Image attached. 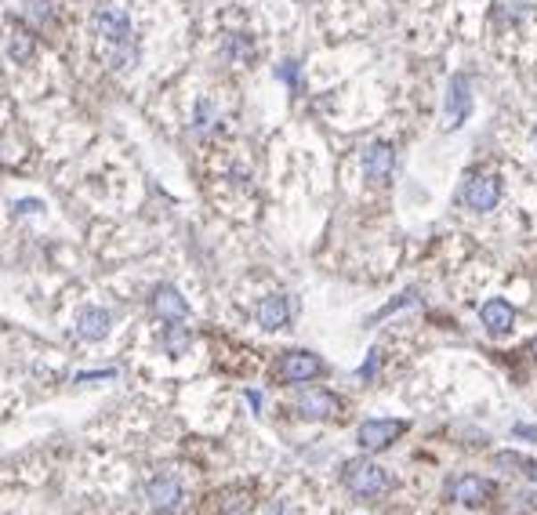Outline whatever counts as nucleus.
Returning <instances> with one entry per match:
<instances>
[{
    "mask_svg": "<svg viewBox=\"0 0 537 515\" xmlns=\"http://www.w3.org/2000/svg\"><path fill=\"white\" fill-rule=\"evenodd\" d=\"M342 483L349 494L356 497H382L389 490V472L382 465L367 461V457H359V461H349L345 472H342Z\"/></svg>",
    "mask_w": 537,
    "mask_h": 515,
    "instance_id": "obj_1",
    "label": "nucleus"
},
{
    "mask_svg": "<svg viewBox=\"0 0 537 515\" xmlns=\"http://www.w3.org/2000/svg\"><path fill=\"white\" fill-rule=\"evenodd\" d=\"M461 200L468 211H494L501 200V179L498 175H472L461 189Z\"/></svg>",
    "mask_w": 537,
    "mask_h": 515,
    "instance_id": "obj_6",
    "label": "nucleus"
},
{
    "mask_svg": "<svg viewBox=\"0 0 537 515\" xmlns=\"http://www.w3.org/2000/svg\"><path fill=\"white\" fill-rule=\"evenodd\" d=\"M479 320H483V327H487V334L501 337V334H508L516 327V309L508 302H501V298H491V302H483Z\"/></svg>",
    "mask_w": 537,
    "mask_h": 515,
    "instance_id": "obj_12",
    "label": "nucleus"
},
{
    "mask_svg": "<svg viewBox=\"0 0 537 515\" xmlns=\"http://www.w3.org/2000/svg\"><path fill=\"white\" fill-rule=\"evenodd\" d=\"M338 395H331L327 388H305V392H298V399H294V411L302 414V418H309V421H319V418H331V414H338Z\"/></svg>",
    "mask_w": 537,
    "mask_h": 515,
    "instance_id": "obj_11",
    "label": "nucleus"
},
{
    "mask_svg": "<svg viewBox=\"0 0 537 515\" xmlns=\"http://www.w3.org/2000/svg\"><path fill=\"white\" fill-rule=\"evenodd\" d=\"M277 374H280V381H287V385H305V381H312V378L324 374V360H319L316 353H305V349H291V353H284Z\"/></svg>",
    "mask_w": 537,
    "mask_h": 515,
    "instance_id": "obj_4",
    "label": "nucleus"
},
{
    "mask_svg": "<svg viewBox=\"0 0 537 515\" xmlns=\"http://www.w3.org/2000/svg\"><path fill=\"white\" fill-rule=\"evenodd\" d=\"M189 345H193L189 327H186V323H168V330H164V349H168V356H186Z\"/></svg>",
    "mask_w": 537,
    "mask_h": 515,
    "instance_id": "obj_18",
    "label": "nucleus"
},
{
    "mask_svg": "<svg viewBox=\"0 0 537 515\" xmlns=\"http://www.w3.org/2000/svg\"><path fill=\"white\" fill-rule=\"evenodd\" d=\"M407 432V421H392V418H374V421H363L359 432H356V443L359 450L367 453H378L385 446H392L400 436Z\"/></svg>",
    "mask_w": 537,
    "mask_h": 515,
    "instance_id": "obj_3",
    "label": "nucleus"
},
{
    "mask_svg": "<svg viewBox=\"0 0 537 515\" xmlns=\"http://www.w3.org/2000/svg\"><path fill=\"white\" fill-rule=\"evenodd\" d=\"M530 479H533V483H537V461H533V465H530Z\"/></svg>",
    "mask_w": 537,
    "mask_h": 515,
    "instance_id": "obj_25",
    "label": "nucleus"
},
{
    "mask_svg": "<svg viewBox=\"0 0 537 515\" xmlns=\"http://www.w3.org/2000/svg\"><path fill=\"white\" fill-rule=\"evenodd\" d=\"M29 15L37 22H47L51 19V0H29Z\"/></svg>",
    "mask_w": 537,
    "mask_h": 515,
    "instance_id": "obj_21",
    "label": "nucleus"
},
{
    "mask_svg": "<svg viewBox=\"0 0 537 515\" xmlns=\"http://www.w3.org/2000/svg\"><path fill=\"white\" fill-rule=\"evenodd\" d=\"M530 353H533V360H537V337H533V345H530Z\"/></svg>",
    "mask_w": 537,
    "mask_h": 515,
    "instance_id": "obj_26",
    "label": "nucleus"
},
{
    "mask_svg": "<svg viewBox=\"0 0 537 515\" xmlns=\"http://www.w3.org/2000/svg\"><path fill=\"white\" fill-rule=\"evenodd\" d=\"M277 77H280V80H287V84L298 91V62H284V66L277 70Z\"/></svg>",
    "mask_w": 537,
    "mask_h": 515,
    "instance_id": "obj_22",
    "label": "nucleus"
},
{
    "mask_svg": "<svg viewBox=\"0 0 537 515\" xmlns=\"http://www.w3.org/2000/svg\"><path fill=\"white\" fill-rule=\"evenodd\" d=\"M211 124H214V105H211L207 98H200V102H196V112H193V128L203 131V128H211Z\"/></svg>",
    "mask_w": 537,
    "mask_h": 515,
    "instance_id": "obj_20",
    "label": "nucleus"
},
{
    "mask_svg": "<svg viewBox=\"0 0 537 515\" xmlns=\"http://www.w3.org/2000/svg\"><path fill=\"white\" fill-rule=\"evenodd\" d=\"M472 112V84L465 73H454L447 84V102H443V131H458Z\"/></svg>",
    "mask_w": 537,
    "mask_h": 515,
    "instance_id": "obj_2",
    "label": "nucleus"
},
{
    "mask_svg": "<svg viewBox=\"0 0 537 515\" xmlns=\"http://www.w3.org/2000/svg\"><path fill=\"white\" fill-rule=\"evenodd\" d=\"M15 207H19V214H26V211H40L44 204H40V200H22V204H15Z\"/></svg>",
    "mask_w": 537,
    "mask_h": 515,
    "instance_id": "obj_23",
    "label": "nucleus"
},
{
    "mask_svg": "<svg viewBox=\"0 0 537 515\" xmlns=\"http://www.w3.org/2000/svg\"><path fill=\"white\" fill-rule=\"evenodd\" d=\"M145 497H149V504H153L156 515H171L182 504V483L175 476H156V479H149Z\"/></svg>",
    "mask_w": 537,
    "mask_h": 515,
    "instance_id": "obj_10",
    "label": "nucleus"
},
{
    "mask_svg": "<svg viewBox=\"0 0 537 515\" xmlns=\"http://www.w3.org/2000/svg\"><path fill=\"white\" fill-rule=\"evenodd\" d=\"M251 37L247 33H226V40H222V59H229V62H247L251 59Z\"/></svg>",
    "mask_w": 537,
    "mask_h": 515,
    "instance_id": "obj_19",
    "label": "nucleus"
},
{
    "mask_svg": "<svg viewBox=\"0 0 537 515\" xmlns=\"http://www.w3.org/2000/svg\"><path fill=\"white\" fill-rule=\"evenodd\" d=\"M113 330V312L110 309H84L80 316H77V337L80 341H102L105 334Z\"/></svg>",
    "mask_w": 537,
    "mask_h": 515,
    "instance_id": "obj_14",
    "label": "nucleus"
},
{
    "mask_svg": "<svg viewBox=\"0 0 537 515\" xmlns=\"http://www.w3.org/2000/svg\"><path fill=\"white\" fill-rule=\"evenodd\" d=\"M33 51H37L33 33H29L26 26H15V29L8 33V59L19 62V66H26V62L33 59Z\"/></svg>",
    "mask_w": 537,
    "mask_h": 515,
    "instance_id": "obj_15",
    "label": "nucleus"
},
{
    "mask_svg": "<svg viewBox=\"0 0 537 515\" xmlns=\"http://www.w3.org/2000/svg\"><path fill=\"white\" fill-rule=\"evenodd\" d=\"M487 494H491V483L479 479V476H461V479H454V497H458L461 504H479Z\"/></svg>",
    "mask_w": 537,
    "mask_h": 515,
    "instance_id": "obj_16",
    "label": "nucleus"
},
{
    "mask_svg": "<svg viewBox=\"0 0 537 515\" xmlns=\"http://www.w3.org/2000/svg\"><path fill=\"white\" fill-rule=\"evenodd\" d=\"M95 33H98L105 44H124V40H131L135 29H131L128 8H120V4H105V8H98V12H95Z\"/></svg>",
    "mask_w": 537,
    "mask_h": 515,
    "instance_id": "obj_5",
    "label": "nucleus"
},
{
    "mask_svg": "<svg viewBox=\"0 0 537 515\" xmlns=\"http://www.w3.org/2000/svg\"><path fill=\"white\" fill-rule=\"evenodd\" d=\"M138 54H142V47H138L135 37L124 40V44H113V51H110V66H113L117 73H131V70L138 66Z\"/></svg>",
    "mask_w": 537,
    "mask_h": 515,
    "instance_id": "obj_17",
    "label": "nucleus"
},
{
    "mask_svg": "<svg viewBox=\"0 0 537 515\" xmlns=\"http://www.w3.org/2000/svg\"><path fill=\"white\" fill-rule=\"evenodd\" d=\"M392 167H396V149L389 142H370L363 149V179L382 186L392 179Z\"/></svg>",
    "mask_w": 537,
    "mask_h": 515,
    "instance_id": "obj_8",
    "label": "nucleus"
},
{
    "mask_svg": "<svg viewBox=\"0 0 537 515\" xmlns=\"http://www.w3.org/2000/svg\"><path fill=\"white\" fill-rule=\"evenodd\" d=\"M254 320H258L265 330L287 327V323H291V302H287V295H268V298H261L258 309H254Z\"/></svg>",
    "mask_w": 537,
    "mask_h": 515,
    "instance_id": "obj_13",
    "label": "nucleus"
},
{
    "mask_svg": "<svg viewBox=\"0 0 537 515\" xmlns=\"http://www.w3.org/2000/svg\"><path fill=\"white\" fill-rule=\"evenodd\" d=\"M533 8H537V0H494V4H491V22H494V29L508 33V29L526 26Z\"/></svg>",
    "mask_w": 537,
    "mask_h": 515,
    "instance_id": "obj_9",
    "label": "nucleus"
},
{
    "mask_svg": "<svg viewBox=\"0 0 537 515\" xmlns=\"http://www.w3.org/2000/svg\"><path fill=\"white\" fill-rule=\"evenodd\" d=\"M149 309L164 323H186L189 320V302L178 295V287H171V283H160V287L149 295Z\"/></svg>",
    "mask_w": 537,
    "mask_h": 515,
    "instance_id": "obj_7",
    "label": "nucleus"
},
{
    "mask_svg": "<svg viewBox=\"0 0 537 515\" xmlns=\"http://www.w3.org/2000/svg\"><path fill=\"white\" fill-rule=\"evenodd\" d=\"M265 515H287V508H284V504H273V508H268Z\"/></svg>",
    "mask_w": 537,
    "mask_h": 515,
    "instance_id": "obj_24",
    "label": "nucleus"
}]
</instances>
